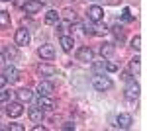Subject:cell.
Wrapping results in <instances>:
<instances>
[{
    "label": "cell",
    "mask_w": 147,
    "mask_h": 131,
    "mask_svg": "<svg viewBox=\"0 0 147 131\" xmlns=\"http://www.w3.org/2000/svg\"><path fill=\"white\" fill-rule=\"evenodd\" d=\"M10 100V92H0V102H8Z\"/></svg>",
    "instance_id": "f546056e"
},
{
    "label": "cell",
    "mask_w": 147,
    "mask_h": 131,
    "mask_svg": "<svg viewBox=\"0 0 147 131\" xmlns=\"http://www.w3.org/2000/svg\"><path fill=\"white\" fill-rule=\"evenodd\" d=\"M108 2H114V0H108Z\"/></svg>",
    "instance_id": "74e56055"
},
{
    "label": "cell",
    "mask_w": 147,
    "mask_h": 131,
    "mask_svg": "<svg viewBox=\"0 0 147 131\" xmlns=\"http://www.w3.org/2000/svg\"><path fill=\"white\" fill-rule=\"evenodd\" d=\"M129 73H131V75H137V73H139V59H131V63H129Z\"/></svg>",
    "instance_id": "603a6c76"
},
{
    "label": "cell",
    "mask_w": 147,
    "mask_h": 131,
    "mask_svg": "<svg viewBox=\"0 0 147 131\" xmlns=\"http://www.w3.org/2000/svg\"><path fill=\"white\" fill-rule=\"evenodd\" d=\"M53 90H55V86H53L51 82H47V80L39 82V86H37V92H39V96H51V94H53Z\"/></svg>",
    "instance_id": "4fadbf2b"
},
{
    "label": "cell",
    "mask_w": 147,
    "mask_h": 131,
    "mask_svg": "<svg viewBox=\"0 0 147 131\" xmlns=\"http://www.w3.org/2000/svg\"><path fill=\"white\" fill-rule=\"evenodd\" d=\"M4 77H6L8 82H16V80L20 78V75H18V71H16V67L8 65V67H4Z\"/></svg>",
    "instance_id": "9a60e30c"
},
{
    "label": "cell",
    "mask_w": 147,
    "mask_h": 131,
    "mask_svg": "<svg viewBox=\"0 0 147 131\" xmlns=\"http://www.w3.org/2000/svg\"><path fill=\"white\" fill-rule=\"evenodd\" d=\"M6 82H8V80H6V77H4V75H0V88L6 86Z\"/></svg>",
    "instance_id": "4dcf8cb0"
},
{
    "label": "cell",
    "mask_w": 147,
    "mask_h": 131,
    "mask_svg": "<svg viewBox=\"0 0 147 131\" xmlns=\"http://www.w3.org/2000/svg\"><path fill=\"white\" fill-rule=\"evenodd\" d=\"M63 127H65V129H75V125H73V123H65Z\"/></svg>",
    "instance_id": "836d02e7"
},
{
    "label": "cell",
    "mask_w": 147,
    "mask_h": 131,
    "mask_svg": "<svg viewBox=\"0 0 147 131\" xmlns=\"http://www.w3.org/2000/svg\"><path fill=\"white\" fill-rule=\"evenodd\" d=\"M122 78H124L125 82H127V80H131V73H124V75H122Z\"/></svg>",
    "instance_id": "d6a6232c"
},
{
    "label": "cell",
    "mask_w": 147,
    "mask_h": 131,
    "mask_svg": "<svg viewBox=\"0 0 147 131\" xmlns=\"http://www.w3.org/2000/svg\"><path fill=\"white\" fill-rule=\"evenodd\" d=\"M139 96V84H137L136 80L131 78V80H127V88H125V98L127 100H136Z\"/></svg>",
    "instance_id": "277c9868"
},
{
    "label": "cell",
    "mask_w": 147,
    "mask_h": 131,
    "mask_svg": "<svg viewBox=\"0 0 147 131\" xmlns=\"http://www.w3.org/2000/svg\"><path fill=\"white\" fill-rule=\"evenodd\" d=\"M37 73H39L41 77H55V75H57V69L53 65H49V63H43V65L37 67Z\"/></svg>",
    "instance_id": "30bf717a"
},
{
    "label": "cell",
    "mask_w": 147,
    "mask_h": 131,
    "mask_svg": "<svg viewBox=\"0 0 147 131\" xmlns=\"http://www.w3.org/2000/svg\"><path fill=\"white\" fill-rule=\"evenodd\" d=\"M10 129L12 131H24V125H20V123H10Z\"/></svg>",
    "instance_id": "f1b7e54d"
},
{
    "label": "cell",
    "mask_w": 147,
    "mask_h": 131,
    "mask_svg": "<svg viewBox=\"0 0 147 131\" xmlns=\"http://www.w3.org/2000/svg\"><path fill=\"white\" fill-rule=\"evenodd\" d=\"M55 26H57V32H59V33H61V35H63V33L67 32V28H69V26H71V24H69V22H57Z\"/></svg>",
    "instance_id": "d4e9b609"
},
{
    "label": "cell",
    "mask_w": 147,
    "mask_h": 131,
    "mask_svg": "<svg viewBox=\"0 0 147 131\" xmlns=\"http://www.w3.org/2000/svg\"><path fill=\"white\" fill-rule=\"evenodd\" d=\"M28 114H30V120L34 121V123H39V121L43 120V110L39 108V106H32V108L28 110Z\"/></svg>",
    "instance_id": "8fae6325"
},
{
    "label": "cell",
    "mask_w": 147,
    "mask_h": 131,
    "mask_svg": "<svg viewBox=\"0 0 147 131\" xmlns=\"http://www.w3.org/2000/svg\"><path fill=\"white\" fill-rule=\"evenodd\" d=\"M35 106H39L43 112H51V110H55V102L49 96H37L35 98Z\"/></svg>",
    "instance_id": "7a4b0ae2"
},
{
    "label": "cell",
    "mask_w": 147,
    "mask_h": 131,
    "mask_svg": "<svg viewBox=\"0 0 147 131\" xmlns=\"http://www.w3.org/2000/svg\"><path fill=\"white\" fill-rule=\"evenodd\" d=\"M4 57H6L8 61H16V59H18V49H16V45H8V47L4 49Z\"/></svg>",
    "instance_id": "e0dca14e"
},
{
    "label": "cell",
    "mask_w": 147,
    "mask_h": 131,
    "mask_svg": "<svg viewBox=\"0 0 147 131\" xmlns=\"http://www.w3.org/2000/svg\"><path fill=\"white\" fill-rule=\"evenodd\" d=\"M14 39H16V45H18V47H24V45L30 43V32H28L26 28H22V30L16 32V37H14Z\"/></svg>",
    "instance_id": "52a82bcc"
},
{
    "label": "cell",
    "mask_w": 147,
    "mask_h": 131,
    "mask_svg": "<svg viewBox=\"0 0 147 131\" xmlns=\"http://www.w3.org/2000/svg\"><path fill=\"white\" fill-rule=\"evenodd\" d=\"M108 33V28L106 26H96V28H92V35H106Z\"/></svg>",
    "instance_id": "cb8c5ba5"
},
{
    "label": "cell",
    "mask_w": 147,
    "mask_h": 131,
    "mask_svg": "<svg viewBox=\"0 0 147 131\" xmlns=\"http://www.w3.org/2000/svg\"><path fill=\"white\" fill-rule=\"evenodd\" d=\"M0 28L8 30L10 28V14L8 12H0Z\"/></svg>",
    "instance_id": "ac0fdd59"
},
{
    "label": "cell",
    "mask_w": 147,
    "mask_h": 131,
    "mask_svg": "<svg viewBox=\"0 0 147 131\" xmlns=\"http://www.w3.org/2000/svg\"><path fill=\"white\" fill-rule=\"evenodd\" d=\"M104 65H106V61H94V59H92V69H94L96 75L104 71Z\"/></svg>",
    "instance_id": "7402d4cb"
},
{
    "label": "cell",
    "mask_w": 147,
    "mask_h": 131,
    "mask_svg": "<svg viewBox=\"0 0 147 131\" xmlns=\"http://www.w3.org/2000/svg\"><path fill=\"white\" fill-rule=\"evenodd\" d=\"M102 18H104V10L100 6H90L88 8V20L90 22H100Z\"/></svg>",
    "instance_id": "9c48e42d"
},
{
    "label": "cell",
    "mask_w": 147,
    "mask_h": 131,
    "mask_svg": "<svg viewBox=\"0 0 147 131\" xmlns=\"http://www.w3.org/2000/svg\"><path fill=\"white\" fill-rule=\"evenodd\" d=\"M2 2H8V0H2Z\"/></svg>",
    "instance_id": "8d00e7d4"
},
{
    "label": "cell",
    "mask_w": 147,
    "mask_h": 131,
    "mask_svg": "<svg viewBox=\"0 0 147 131\" xmlns=\"http://www.w3.org/2000/svg\"><path fill=\"white\" fill-rule=\"evenodd\" d=\"M39 57L45 59V61H51V59L55 57V49H53V45H41V47H39Z\"/></svg>",
    "instance_id": "7c38bea8"
},
{
    "label": "cell",
    "mask_w": 147,
    "mask_h": 131,
    "mask_svg": "<svg viewBox=\"0 0 147 131\" xmlns=\"http://www.w3.org/2000/svg\"><path fill=\"white\" fill-rule=\"evenodd\" d=\"M65 14H67V20H75V12H71V10H65Z\"/></svg>",
    "instance_id": "1f68e13d"
},
{
    "label": "cell",
    "mask_w": 147,
    "mask_h": 131,
    "mask_svg": "<svg viewBox=\"0 0 147 131\" xmlns=\"http://www.w3.org/2000/svg\"><path fill=\"white\" fill-rule=\"evenodd\" d=\"M43 129H45L43 125H35V127H34V131H43Z\"/></svg>",
    "instance_id": "e575fe53"
},
{
    "label": "cell",
    "mask_w": 147,
    "mask_h": 131,
    "mask_svg": "<svg viewBox=\"0 0 147 131\" xmlns=\"http://www.w3.org/2000/svg\"><path fill=\"white\" fill-rule=\"evenodd\" d=\"M131 123H134V120H131L129 114H120V116L116 118V125H118L120 129H129Z\"/></svg>",
    "instance_id": "ba28073f"
},
{
    "label": "cell",
    "mask_w": 147,
    "mask_h": 131,
    "mask_svg": "<svg viewBox=\"0 0 147 131\" xmlns=\"http://www.w3.org/2000/svg\"><path fill=\"white\" fill-rule=\"evenodd\" d=\"M92 86L96 88L98 92H104V90H110L112 88V80L98 73V75H94V78H92Z\"/></svg>",
    "instance_id": "6da1fadb"
},
{
    "label": "cell",
    "mask_w": 147,
    "mask_h": 131,
    "mask_svg": "<svg viewBox=\"0 0 147 131\" xmlns=\"http://www.w3.org/2000/svg\"><path fill=\"white\" fill-rule=\"evenodd\" d=\"M59 22V14H57L55 10H49L45 14V24H51V26H55V24Z\"/></svg>",
    "instance_id": "d6986e66"
},
{
    "label": "cell",
    "mask_w": 147,
    "mask_h": 131,
    "mask_svg": "<svg viewBox=\"0 0 147 131\" xmlns=\"http://www.w3.org/2000/svg\"><path fill=\"white\" fill-rule=\"evenodd\" d=\"M100 55L102 57H112L114 55V45L112 43H104L100 47Z\"/></svg>",
    "instance_id": "ffe728a7"
},
{
    "label": "cell",
    "mask_w": 147,
    "mask_h": 131,
    "mask_svg": "<svg viewBox=\"0 0 147 131\" xmlns=\"http://www.w3.org/2000/svg\"><path fill=\"white\" fill-rule=\"evenodd\" d=\"M73 45H75V39H73V37H69V35H61V47H63L65 53L73 51Z\"/></svg>",
    "instance_id": "2e32d148"
},
{
    "label": "cell",
    "mask_w": 147,
    "mask_h": 131,
    "mask_svg": "<svg viewBox=\"0 0 147 131\" xmlns=\"http://www.w3.org/2000/svg\"><path fill=\"white\" fill-rule=\"evenodd\" d=\"M122 18H124L125 22H131L134 18H131V14H129V8H124V14H122Z\"/></svg>",
    "instance_id": "83f0119b"
},
{
    "label": "cell",
    "mask_w": 147,
    "mask_h": 131,
    "mask_svg": "<svg viewBox=\"0 0 147 131\" xmlns=\"http://www.w3.org/2000/svg\"><path fill=\"white\" fill-rule=\"evenodd\" d=\"M112 32H114V35H116V39H120V41L124 39V28H122L120 24H116V26H114Z\"/></svg>",
    "instance_id": "44dd1931"
},
{
    "label": "cell",
    "mask_w": 147,
    "mask_h": 131,
    "mask_svg": "<svg viewBox=\"0 0 147 131\" xmlns=\"http://www.w3.org/2000/svg\"><path fill=\"white\" fill-rule=\"evenodd\" d=\"M6 114H8L10 118H20V116L24 114L22 102H10V104L6 106Z\"/></svg>",
    "instance_id": "3957f363"
},
{
    "label": "cell",
    "mask_w": 147,
    "mask_h": 131,
    "mask_svg": "<svg viewBox=\"0 0 147 131\" xmlns=\"http://www.w3.org/2000/svg\"><path fill=\"white\" fill-rule=\"evenodd\" d=\"M2 63H4V55L0 53V65H2Z\"/></svg>",
    "instance_id": "d590c367"
},
{
    "label": "cell",
    "mask_w": 147,
    "mask_h": 131,
    "mask_svg": "<svg viewBox=\"0 0 147 131\" xmlns=\"http://www.w3.org/2000/svg\"><path fill=\"white\" fill-rule=\"evenodd\" d=\"M104 69H106V71H110V73H116V71H118V65H116V63H106Z\"/></svg>",
    "instance_id": "4316f807"
},
{
    "label": "cell",
    "mask_w": 147,
    "mask_h": 131,
    "mask_svg": "<svg viewBox=\"0 0 147 131\" xmlns=\"http://www.w3.org/2000/svg\"><path fill=\"white\" fill-rule=\"evenodd\" d=\"M16 98H18V102H30V100L34 98V92L30 90V88H20L18 92H16Z\"/></svg>",
    "instance_id": "5bb4252c"
},
{
    "label": "cell",
    "mask_w": 147,
    "mask_h": 131,
    "mask_svg": "<svg viewBox=\"0 0 147 131\" xmlns=\"http://www.w3.org/2000/svg\"><path fill=\"white\" fill-rule=\"evenodd\" d=\"M41 6H43L41 0H28V2L24 4V12H26V14H37V12L41 10Z\"/></svg>",
    "instance_id": "8992f818"
},
{
    "label": "cell",
    "mask_w": 147,
    "mask_h": 131,
    "mask_svg": "<svg viewBox=\"0 0 147 131\" xmlns=\"http://www.w3.org/2000/svg\"><path fill=\"white\" fill-rule=\"evenodd\" d=\"M77 59H79V61H82V63H92L94 53H92L90 47H80L79 51H77Z\"/></svg>",
    "instance_id": "5b68a950"
},
{
    "label": "cell",
    "mask_w": 147,
    "mask_h": 131,
    "mask_svg": "<svg viewBox=\"0 0 147 131\" xmlns=\"http://www.w3.org/2000/svg\"><path fill=\"white\" fill-rule=\"evenodd\" d=\"M131 47H134V49H139V47H141V37H139V35H136V37H134V39H131Z\"/></svg>",
    "instance_id": "484cf974"
}]
</instances>
